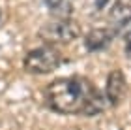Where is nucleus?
Here are the masks:
<instances>
[{"mask_svg":"<svg viewBox=\"0 0 131 130\" xmlns=\"http://www.w3.org/2000/svg\"><path fill=\"white\" fill-rule=\"evenodd\" d=\"M0 21H2V10H0Z\"/></svg>","mask_w":131,"mask_h":130,"instance_id":"obj_10","label":"nucleus"},{"mask_svg":"<svg viewBox=\"0 0 131 130\" xmlns=\"http://www.w3.org/2000/svg\"><path fill=\"white\" fill-rule=\"evenodd\" d=\"M126 55L131 58V40H127V44H126Z\"/></svg>","mask_w":131,"mask_h":130,"instance_id":"obj_8","label":"nucleus"},{"mask_svg":"<svg viewBox=\"0 0 131 130\" xmlns=\"http://www.w3.org/2000/svg\"><path fill=\"white\" fill-rule=\"evenodd\" d=\"M41 38L49 44H69L81 36L79 23L73 21L71 17H56L41 27Z\"/></svg>","mask_w":131,"mask_h":130,"instance_id":"obj_2","label":"nucleus"},{"mask_svg":"<svg viewBox=\"0 0 131 130\" xmlns=\"http://www.w3.org/2000/svg\"><path fill=\"white\" fill-rule=\"evenodd\" d=\"M43 4L51 11H64V8H66L68 2H64V0H43Z\"/></svg>","mask_w":131,"mask_h":130,"instance_id":"obj_7","label":"nucleus"},{"mask_svg":"<svg viewBox=\"0 0 131 130\" xmlns=\"http://www.w3.org/2000/svg\"><path fill=\"white\" fill-rule=\"evenodd\" d=\"M112 36H114L112 28H92L84 36V47L90 53L105 51L112 44Z\"/></svg>","mask_w":131,"mask_h":130,"instance_id":"obj_5","label":"nucleus"},{"mask_svg":"<svg viewBox=\"0 0 131 130\" xmlns=\"http://www.w3.org/2000/svg\"><path fill=\"white\" fill-rule=\"evenodd\" d=\"M60 62H62L60 51L54 49L52 45H45V47L32 49L25 57V70L34 75L51 74L52 70H56L60 66Z\"/></svg>","mask_w":131,"mask_h":130,"instance_id":"obj_3","label":"nucleus"},{"mask_svg":"<svg viewBox=\"0 0 131 130\" xmlns=\"http://www.w3.org/2000/svg\"><path fill=\"white\" fill-rule=\"evenodd\" d=\"M105 2H107V0H97L96 4H97V8H103V6H105Z\"/></svg>","mask_w":131,"mask_h":130,"instance_id":"obj_9","label":"nucleus"},{"mask_svg":"<svg viewBox=\"0 0 131 130\" xmlns=\"http://www.w3.org/2000/svg\"><path fill=\"white\" fill-rule=\"evenodd\" d=\"M45 100L52 111L66 115L82 113L92 117L105 109L103 94L82 75L54 79L45 89Z\"/></svg>","mask_w":131,"mask_h":130,"instance_id":"obj_1","label":"nucleus"},{"mask_svg":"<svg viewBox=\"0 0 131 130\" xmlns=\"http://www.w3.org/2000/svg\"><path fill=\"white\" fill-rule=\"evenodd\" d=\"M127 19H131V6L124 4V2H116L109 11V21H111L112 28L120 27L122 23H126Z\"/></svg>","mask_w":131,"mask_h":130,"instance_id":"obj_6","label":"nucleus"},{"mask_svg":"<svg viewBox=\"0 0 131 130\" xmlns=\"http://www.w3.org/2000/svg\"><path fill=\"white\" fill-rule=\"evenodd\" d=\"M127 94V83H126V75L120 70L109 74L107 77V87H105V98L111 106H120L124 102Z\"/></svg>","mask_w":131,"mask_h":130,"instance_id":"obj_4","label":"nucleus"}]
</instances>
